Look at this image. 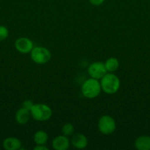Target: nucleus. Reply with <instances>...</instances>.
<instances>
[{"instance_id": "nucleus-7", "label": "nucleus", "mask_w": 150, "mask_h": 150, "mask_svg": "<svg viewBox=\"0 0 150 150\" xmlns=\"http://www.w3.org/2000/svg\"><path fill=\"white\" fill-rule=\"evenodd\" d=\"M15 48L21 54H29L34 48V44L28 38L21 37L16 40Z\"/></svg>"}, {"instance_id": "nucleus-1", "label": "nucleus", "mask_w": 150, "mask_h": 150, "mask_svg": "<svg viewBox=\"0 0 150 150\" xmlns=\"http://www.w3.org/2000/svg\"><path fill=\"white\" fill-rule=\"evenodd\" d=\"M101 90L107 95H113L120 88V80L116 75L113 73H107L100 79Z\"/></svg>"}, {"instance_id": "nucleus-9", "label": "nucleus", "mask_w": 150, "mask_h": 150, "mask_svg": "<svg viewBox=\"0 0 150 150\" xmlns=\"http://www.w3.org/2000/svg\"><path fill=\"white\" fill-rule=\"evenodd\" d=\"M71 144L74 148L77 149H85L88 146V141L86 136L82 133H75L71 138Z\"/></svg>"}, {"instance_id": "nucleus-11", "label": "nucleus", "mask_w": 150, "mask_h": 150, "mask_svg": "<svg viewBox=\"0 0 150 150\" xmlns=\"http://www.w3.org/2000/svg\"><path fill=\"white\" fill-rule=\"evenodd\" d=\"M30 111L24 108H19L16 114V121L19 125H25L29 122L30 118Z\"/></svg>"}, {"instance_id": "nucleus-18", "label": "nucleus", "mask_w": 150, "mask_h": 150, "mask_svg": "<svg viewBox=\"0 0 150 150\" xmlns=\"http://www.w3.org/2000/svg\"><path fill=\"white\" fill-rule=\"evenodd\" d=\"M88 1L94 6H100L104 2V0H88Z\"/></svg>"}, {"instance_id": "nucleus-13", "label": "nucleus", "mask_w": 150, "mask_h": 150, "mask_svg": "<svg viewBox=\"0 0 150 150\" xmlns=\"http://www.w3.org/2000/svg\"><path fill=\"white\" fill-rule=\"evenodd\" d=\"M104 66L108 73H113L116 71L119 67V62L115 57H110L104 62Z\"/></svg>"}, {"instance_id": "nucleus-15", "label": "nucleus", "mask_w": 150, "mask_h": 150, "mask_svg": "<svg viewBox=\"0 0 150 150\" xmlns=\"http://www.w3.org/2000/svg\"><path fill=\"white\" fill-rule=\"evenodd\" d=\"M62 133L66 136H72L74 134V127L71 123H66V125H64L63 126Z\"/></svg>"}, {"instance_id": "nucleus-14", "label": "nucleus", "mask_w": 150, "mask_h": 150, "mask_svg": "<svg viewBox=\"0 0 150 150\" xmlns=\"http://www.w3.org/2000/svg\"><path fill=\"white\" fill-rule=\"evenodd\" d=\"M49 139V136L47 133L44 130H38L36 133H35L33 137L34 142L37 145L38 144H46Z\"/></svg>"}, {"instance_id": "nucleus-5", "label": "nucleus", "mask_w": 150, "mask_h": 150, "mask_svg": "<svg viewBox=\"0 0 150 150\" xmlns=\"http://www.w3.org/2000/svg\"><path fill=\"white\" fill-rule=\"evenodd\" d=\"M98 128L100 133L104 135H111L116 129V123L114 119L109 115L100 117L98 122Z\"/></svg>"}, {"instance_id": "nucleus-6", "label": "nucleus", "mask_w": 150, "mask_h": 150, "mask_svg": "<svg viewBox=\"0 0 150 150\" xmlns=\"http://www.w3.org/2000/svg\"><path fill=\"white\" fill-rule=\"evenodd\" d=\"M88 74L93 79L100 80L107 73L104 63L101 62H95L91 63L88 68Z\"/></svg>"}, {"instance_id": "nucleus-10", "label": "nucleus", "mask_w": 150, "mask_h": 150, "mask_svg": "<svg viewBox=\"0 0 150 150\" xmlns=\"http://www.w3.org/2000/svg\"><path fill=\"white\" fill-rule=\"evenodd\" d=\"M21 142L16 137H7L3 141V148L6 150H18L21 147Z\"/></svg>"}, {"instance_id": "nucleus-17", "label": "nucleus", "mask_w": 150, "mask_h": 150, "mask_svg": "<svg viewBox=\"0 0 150 150\" xmlns=\"http://www.w3.org/2000/svg\"><path fill=\"white\" fill-rule=\"evenodd\" d=\"M33 105H34V103L32 102V100H26L24 101L23 103H22V108H25V109L30 111L31 108H32Z\"/></svg>"}, {"instance_id": "nucleus-4", "label": "nucleus", "mask_w": 150, "mask_h": 150, "mask_svg": "<svg viewBox=\"0 0 150 150\" xmlns=\"http://www.w3.org/2000/svg\"><path fill=\"white\" fill-rule=\"evenodd\" d=\"M32 61L38 64H45L51 59V53L47 48L41 46L34 47L30 52Z\"/></svg>"}, {"instance_id": "nucleus-19", "label": "nucleus", "mask_w": 150, "mask_h": 150, "mask_svg": "<svg viewBox=\"0 0 150 150\" xmlns=\"http://www.w3.org/2000/svg\"><path fill=\"white\" fill-rule=\"evenodd\" d=\"M35 150H49V148L45 144H38L34 148Z\"/></svg>"}, {"instance_id": "nucleus-12", "label": "nucleus", "mask_w": 150, "mask_h": 150, "mask_svg": "<svg viewBox=\"0 0 150 150\" xmlns=\"http://www.w3.org/2000/svg\"><path fill=\"white\" fill-rule=\"evenodd\" d=\"M135 147L138 150H150V136H141L137 138Z\"/></svg>"}, {"instance_id": "nucleus-16", "label": "nucleus", "mask_w": 150, "mask_h": 150, "mask_svg": "<svg viewBox=\"0 0 150 150\" xmlns=\"http://www.w3.org/2000/svg\"><path fill=\"white\" fill-rule=\"evenodd\" d=\"M9 35V30L5 26L0 25V42L4 40Z\"/></svg>"}, {"instance_id": "nucleus-3", "label": "nucleus", "mask_w": 150, "mask_h": 150, "mask_svg": "<svg viewBox=\"0 0 150 150\" xmlns=\"http://www.w3.org/2000/svg\"><path fill=\"white\" fill-rule=\"evenodd\" d=\"M31 117L36 121L45 122L49 120L52 115L51 108L46 104H34L30 110Z\"/></svg>"}, {"instance_id": "nucleus-2", "label": "nucleus", "mask_w": 150, "mask_h": 150, "mask_svg": "<svg viewBox=\"0 0 150 150\" xmlns=\"http://www.w3.org/2000/svg\"><path fill=\"white\" fill-rule=\"evenodd\" d=\"M101 91V83L97 79L90 78L87 79L81 86V92L85 98L94 99L99 95Z\"/></svg>"}, {"instance_id": "nucleus-8", "label": "nucleus", "mask_w": 150, "mask_h": 150, "mask_svg": "<svg viewBox=\"0 0 150 150\" xmlns=\"http://www.w3.org/2000/svg\"><path fill=\"white\" fill-rule=\"evenodd\" d=\"M70 146V141L68 136H56L52 140V147L55 150H67Z\"/></svg>"}]
</instances>
